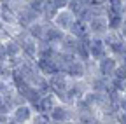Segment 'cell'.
I'll return each mask as SVG.
<instances>
[{"label":"cell","instance_id":"obj_14","mask_svg":"<svg viewBox=\"0 0 126 124\" xmlns=\"http://www.w3.org/2000/svg\"><path fill=\"white\" fill-rule=\"evenodd\" d=\"M35 65L39 68V72L44 75V77H51V75H56V73H61V68L58 67V63L53 59H37Z\"/></svg>","mask_w":126,"mask_h":124},{"label":"cell","instance_id":"obj_9","mask_svg":"<svg viewBox=\"0 0 126 124\" xmlns=\"http://www.w3.org/2000/svg\"><path fill=\"white\" fill-rule=\"evenodd\" d=\"M0 25L7 30V33L9 30L18 26V18H16V12L11 9L9 2H0Z\"/></svg>","mask_w":126,"mask_h":124},{"label":"cell","instance_id":"obj_6","mask_svg":"<svg viewBox=\"0 0 126 124\" xmlns=\"http://www.w3.org/2000/svg\"><path fill=\"white\" fill-rule=\"evenodd\" d=\"M47 117H49L51 124H65L68 121H74V110H72V107L58 101L56 107L47 114Z\"/></svg>","mask_w":126,"mask_h":124},{"label":"cell","instance_id":"obj_10","mask_svg":"<svg viewBox=\"0 0 126 124\" xmlns=\"http://www.w3.org/2000/svg\"><path fill=\"white\" fill-rule=\"evenodd\" d=\"M35 115L33 112V108H32L28 103H23V105H18L16 108H12V112H11V119L14 122H18V124H30L32 117Z\"/></svg>","mask_w":126,"mask_h":124},{"label":"cell","instance_id":"obj_15","mask_svg":"<svg viewBox=\"0 0 126 124\" xmlns=\"http://www.w3.org/2000/svg\"><path fill=\"white\" fill-rule=\"evenodd\" d=\"M56 103H58V98L53 95V93H49V95H46V96H40V100H39V103L35 107V114L47 115L56 107Z\"/></svg>","mask_w":126,"mask_h":124},{"label":"cell","instance_id":"obj_28","mask_svg":"<svg viewBox=\"0 0 126 124\" xmlns=\"http://www.w3.org/2000/svg\"><path fill=\"white\" fill-rule=\"evenodd\" d=\"M124 95H126V89H124Z\"/></svg>","mask_w":126,"mask_h":124},{"label":"cell","instance_id":"obj_8","mask_svg":"<svg viewBox=\"0 0 126 124\" xmlns=\"http://www.w3.org/2000/svg\"><path fill=\"white\" fill-rule=\"evenodd\" d=\"M68 4V0H44V7H42V14L40 19L44 23H51L53 18L56 16V12L65 9Z\"/></svg>","mask_w":126,"mask_h":124},{"label":"cell","instance_id":"obj_4","mask_svg":"<svg viewBox=\"0 0 126 124\" xmlns=\"http://www.w3.org/2000/svg\"><path fill=\"white\" fill-rule=\"evenodd\" d=\"M47 84H49L51 93L58 98V101H61V98L65 96V93H67V89H68L70 79H68L65 73H56V75L47 77Z\"/></svg>","mask_w":126,"mask_h":124},{"label":"cell","instance_id":"obj_26","mask_svg":"<svg viewBox=\"0 0 126 124\" xmlns=\"http://www.w3.org/2000/svg\"><path fill=\"white\" fill-rule=\"evenodd\" d=\"M65 124H77L75 121H68V122H65Z\"/></svg>","mask_w":126,"mask_h":124},{"label":"cell","instance_id":"obj_23","mask_svg":"<svg viewBox=\"0 0 126 124\" xmlns=\"http://www.w3.org/2000/svg\"><path fill=\"white\" fill-rule=\"evenodd\" d=\"M117 107H119V114L126 115V95H121V98L117 101Z\"/></svg>","mask_w":126,"mask_h":124},{"label":"cell","instance_id":"obj_13","mask_svg":"<svg viewBox=\"0 0 126 124\" xmlns=\"http://www.w3.org/2000/svg\"><path fill=\"white\" fill-rule=\"evenodd\" d=\"M63 37H65V33L60 32L56 26H53V23H47L46 32H44V39H42V40H44L46 44H49V45H53V47L58 49V45H60V42L63 40Z\"/></svg>","mask_w":126,"mask_h":124},{"label":"cell","instance_id":"obj_21","mask_svg":"<svg viewBox=\"0 0 126 124\" xmlns=\"http://www.w3.org/2000/svg\"><path fill=\"white\" fill-rule=\"evenodd\" d=\"M30 124H51V121H49V117L44 115V114H35L33 117H32Z\"/></svg>","mask_w":126,"mask_h":124},{"label":"cell","instance_id":"obj_2","mask_svg":"<svg viewBox=\"0 0 126 124\" xmlns=\"http://www.w3.org/2000/svg\"><path fill=\"white\" fill-rule=\"evenodd\" d=\"M88 91H89V87H88V82L86 81H70L65 96L61 98V103H65L68 107H74L75 101L82 100L86 96Z\"/></svg>","mask_w":126,"mask_h":124},{"label":"cell","instance_id":"obj_20","mask_svg":"<svg viewBox=\"0 0 126 124\" xmlns=\"http://www.w3.org/2000/svg\"><path fill=\"white\" fill-rule=\"evenodd\" d=\"M26 4H28V7L33 11V12H37L39 16L42 14V7H44V0H26Z\"/></svg>","mask_w":126,"mask_h":124},{"label":"cell","instance_id":"obj_18","mask_svg":"<svg viewBox=\"0 0 126 124\" xmlns=\"http://www.w3.org/2000/svg\"><path fill=\"white\" fill-rule=\"evenodd\" d=\"M4 44V53H5V58L9 59V58H18V56H21V45L16 42L14 39H7L5 42H2Z\"/></svg>","mask_w":126,"mask_h":124},{"label":"cell","instance_id":"obj_12","mask_svg":"<svg viewBox=\"0 0 126 124\" xmlns=\"http://www.w3.org/2000/svg\"><path fill=\"white\" fill-rule=\"evenodd\" d=\"M88 53H89V59L91 61H100L105 56H109L107 47H105V44H103L102 39H91L89 44H88Z\"/></svg>","mask_w":126,"mask_h":124},{"label":"cell","instance_id":"obj_19","mask_svg":"<svg viewBox=\"0 0 126 124\" xmlns=\"http://www.w3.org/2000/svg\"><path fill=\"white\" fill-rule=\"evenodd\" d=\"M112 79L121 81V82H126V65H123V63L117 65V68H116V72L112 75Z\"/></svg>","mask_w":126,"mask_h":124},{"label":"cell","instance_id":"obj_7","mask_svg":"<svg viewBox=\"0 0 126 124\" xmlns=\"http://www.w3.org/2000/svg\"><path fill=\"white\" fill-rule=\"evenodd\" d=\"M117 65H119V61L114 56H110V54L105 56L100 61H94L96 75H100V77H103V79L110 81V79H112V75H114V72H116V68H117Z\"/></svg>","mask_w":126,"mask_h":124},{"label":"cell","instance_id":"obj_25","mask_svg":"<svg viewBox=\"0 0 126 124\" xmlns=\"http://www.w3.org/2000/svg\"><path fill=\"white\" fill-rule=\"evenodd\" d=\"M5 124H18V122H14V121H12V119H11V117H9V119H7V122H5Z\"/></svg>","mask_w":126,"mask_h":124},{"label":"cell","instance_id":"obj_11","mask_svg":"<svg viewBox=\"0 0 126 124\" xmlns=\"http://www.w3.org/2000/svg\"><path fill=\"white\" fill-rule=\"evenodd\" d=\"M63 73H65L70 81H86V77H88L86 63H82V61H79V59H74L68 67H65Z\"/></svg>","mask_w":126,"mask_h":124},{"label":"cell","instance_id":"obj_17","mask_svg":"<svg viewBox=\"0 0 126 124\" xmlns=\"http://www.w3.org/2000/svg\"><path fill=\"white\" fill-rule=\"evenodd\" d=\"M46 26H47V23H44L42 19H39L37 23L30 25V26L26 28V33H28V37H30V39H33L35 42H40V40L44 39V32H46Z\"/></svg>","mask_w":126,"mask_h":124},{"label":"cell","instance_id":"obj_3","mask_svg":"<svg viewBox=\"0 0 126 124\" xmlns=\"http://www.w3.org/2000/svg\"><path fill=\"white\" fill-rule=\"evenodd\" d=\"M75 21H77V18L68 11V7H65V9H61V11L56 12V16L53 18L51 23H53V26H56V28L60 30V32H63V33H70V30L74 28Z\"/></svg>","mask_w":126,"mask_h":124},{"label":"cell","instance_id":"obj_16","mask_svg":"<svg viewBox=\"0 0 126 124\" xmlns=\"http://www.w3.org/2000/svg\"><path fill=\"white\" fill-rule=\"evenodd\" d=\"M77 45H79V40L70 35V33H65V37H63V40L60 42L58 45V51L60 53H65V54H74L75 56V49H77Z\"/></svg>","mask_w":126,"mask_h":124},{"label":"cell","instance_id":"obj_1","mask_svg":"<svg viewBox=\"0 0 126 124\" xmlns=\"http://www.w3.org/2000/svg\"><path fill=\"white\" fill-rule=\"evenodd\" d=\"M105 47H107V53L110 56H114L117 61H121L124 56H126V42L121 39V35L117 32H112V30H109L107 35L102 39Z\"/></svg>","mask_w":126,"mask_h":124},{"label":"cell","instance_id":"obj_5","mask_svg":"<svg viewBox=\"0 0 126 124\" xmlns=\"http://www.w3.org/2000/svg\"><path fill=\"white\" fill-rule=\"evenodd\" d=\"M86 26L91 39H103L109 32V19L107 16H94L86 23Z\"/></svg>","mask_w":126,"mask_h":124},{"label":"cell","instance_id":"obj_22","mask_svg":"<svg viewBox=\"0 0 126 124\" xmlns=\"http://www.w3.org/2000/svg\"><path fill=\"white\" fill-rule=\"evenodd\" d=\"M117 33H119V35H121V39L126 42V16H123V19H121V25H119Z\"/></svg>","mask_w":126,"mask_h":124},{"label":"cell","instance_id":"obj_27","mask_svg":"<svg viewBox=\"0 0 126 124\" xmlns=\"http://www.w3.org/2000/svg\"><path fill=\"white\" fill-rule=\"evenodd\" d=\"M110 124H117V122H110Z\"/></svg>","mask_w":126,"mask_h":124},{"label":"cell","instance_id":"obj_24","mask_svg":"<svg viewBox=\"0 0 126 124\" xmlns=\"http://www.w3.org/2000/svg\"><path fill=\"white\" fill-rule=\"evenodd\" d=\"M123 16H126V0H123Z\"/></svg>","mask_w":126,"mask_h":124}]
</instances>
